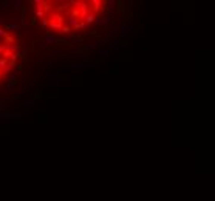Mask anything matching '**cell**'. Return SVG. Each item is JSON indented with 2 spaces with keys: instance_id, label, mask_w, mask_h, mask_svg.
<instances>
[{
  "instance_id": "obj_9",
  "label": "cell",
  "mask_w": 215,
  "mask_h": 201,
  "mask_svg": "<svg viewBox=\"0 0 215 201\" xmlns=\"http://www.w3.org/2000/svg\"><path fill=\"white\" fill-rule=\"evenodd\" d=\"M53 10H54V6H53V2H43V12L45 15H51L53 14Z\"/></svg>"
},
{
  "instance_id": "obj_28",
  "label": "cell",
  "mask_w": 215,
  "mask_h": 201,
  "mask_svg": "<svg viewBox=\"0 0 215 201\" xmlns=\"http://www.w3.org/2000/svg\"><path fill=\"white\" fill-rule=\"evenodd\" d=\"M36 23H37V19H36V17H31V19H29V25H36Z\"/></svg>"
},
{
  "instance_id": "obj_33",
  "label": "cell",
  "mask_w": 215,
  "mask_h": 201,
  "mask_svg": "<svg viewBox=\"0 0 215 201\" xmlns=\"http://www.w3.org/2000/svg\"><path fill=\"white\" fill-rule=\"evenodd\" d=\"M3 23H5V19H3V17H0V25H3Z\"/></svg>"
},
{
  "instance_id": "obj_24",
  "label": "cell",
  "mask_w": 215,
  "mask_h": 201,
  "mask_svg": "<svg viewBox=\"0 0 215 201\" xmlns=\"http://www.w3.org/2000/svg\"><path fill=\"white\" fill-rule=\"evenodd\" d=\"M8 43H0V56H2V54L5 53V51H8Z\"/></svg>"
},
{
  "instance_id": "obj_17",
  "label": "cell",
  "mask_w": 215,
  "mask_h": 201,
  "mask_svg": "<svg viewBox=\"0 0 215 201\" xmlns=\"http://www.w3.org/2000/svg\"><path fill=\"white\" fill-rule=\"evenodd\" d=\"M40 26H42V28H48V26H50V20H48V15H45L43 19H40Z\"/></svg>"
},
{
  "instance_id": "obj_32",
  "label": "cell",
  "mask_w": 215,
  "mask_h": 201,
  "mask_svg": "<svg viewBox=\"0 0 215 201\" xmlns=\"http://www.w3.org/2000/svg\"><path fill=\"white\" fill-rule=\"evenodd\" d=\"M45 68L50 70V68H51V62H47V64H45Z\"/></svg>"
},
{
  "instance_id": "obj_4",
  "label": "cell",
  "mask_w": 215,
  "mask_h": 201,
  "mask_svg": "<svg viewBox=\"0 0 215 201\" xmlns=\"http://www.w3.org/2000/svg\"><path fill=\"white\" fill-rule=\"evenodd\" d=\"M43 42H45V45H47V46H54V45L59 43V39L54 34H47V36H45V39H43Z\"/></svg>"
},
{
  "instance_id": "obj_22",
  "label": "cell",
  "mask_w": 215,
  "mask_h": 201,
  "mask_svg": "<svg viewBox=\"0 0 215 201\" xmlns=\"http://www.w3.org/2000/svg\"><path fill=\"white\" fill-rule=\"evenodd\" d=\"M25 54H26V50H23V48H20L17 53H16V56L19 57V59H23L25 57Z\"/></svg>"
},
{
  "instance_id": "obj_18",
  "label": "cell",
  "mask_w": 215,
  "mask_h": 201,
  "mask_svg": "<svg viewBox=\"0 0 215 201\" xmlns=\"http://www.w3.org/2000/svg\"><path fill=\"white\" fill-rule=\"evenodd\" d=\"M8 50H10L12 54H16V53L20 50V45H17V43H12V45H10V46H8Z\"/></svg>"
},
{
  "instance_id": "obj_14",
  "label": "cell",
  "mask_w": 215,
  "mask_h": 201,
  "mask_svg": "<svg viewBox=\"0 0 215 201\" xmlns=\"http://www.w3.org/2000/svg\"><path fill=\"white\" fill-rule=\"evenodd\" d=\"M36 10H43V0H33L31 2Z\"/></svg>"
},
{
  "instance_id": "obj_16",
  "label": "cell",
  "mask_w": 215,
  "mask_h": 201,
  "mask_svg": "<svg viewBox=\"0 0 215 201\" xmlns=\"http://www.w3.org/2000/svg\"><path fill=\"white\" fill-rule=\"evenodd\" d=\"M34 17L36 19H43L45 17V12H43V10H34Z\"/></svg>"
},
{
  "instance_id": "obj_25",
  "label": "cell",
  "mask_w": 215,
  "mask_h": 201,
  "mask_svg": "<svg viewBox=\"0 0 215 201\" xmlns=\"http://www.w3.org/2000/svg\"><path fill=\"white\" fill-rule=\"evenodd\" d=\"M34 100L33 99H23V107H33Z\"/></svg>"
},
{
  "instance_id": "obj_15",
  "label": "cell",
  "mask_w": 215,
  "mask_h": 201,
  "mask_svg": "<svg viewBox=\"0 0 215 201\" xmlns=\"http://www.w3.org/2000/svg\"><path fill=\"white\" fill-rule=\"evenodd\" d=\"M16 79H17V74L11 73L8 77H6V84H16Z\"/></svg>"
},
{
  "instance_id": "obj_11",
  "label": "cell",
  "mask_w": 215,
  "mask_h": 201,
  "mask_svg": "<svg viewBox=\"0 0 215 201\" xmlns=\"http://www.w3.org/2000/svg\"><path fill=\"white\" fill-rule=\"evenodd\" d=\"M16 91V84H6L5 85V93H14Z\"/></svg>"
},
{
  "instance_id": "obj_27",
  "label": "cell",
  "mask_w": 215,
  "mask_h": 201,
  "mask_svg": "<svg viewBox=\"0 0 215 201\" xmlns=\"http://www.w3.org/2000/svg\"><path fill=\"white\" fill-rule=\"evenodd\" d=\"M17 56H16V54H11V57H10V62H12V64H16V62H17Z\"/></svg>"
},
{
  "instance_id": "obj_13",
  "label": "cell",
  "mask_w": 215,
  "mask_h": 201,
  "mask_svg": "<svg viewBox=\"0 0 215 201\" xmlns=\"http://www.w3.org/2000/svg\"><path fill=\"white\" fill-rule=\"evenodd\" d=\"M82 45H84V48H85V50H90V51L96 50V43L95 42H84Z\"/></svg>"
},
{
  "instance_id": "obj_1",
  "label": "cell",
  "mask_w": 215,
  "mask_h": 201,
  "mask_svg": "<svg viewBox=\"0 0 215 201\" xmlns=\"http://www.w3.org/2000/svg\"><path fill=\"white\" fill-rule=\"evenodd\" d=\"M48 20H50V28L51 29H62V26H64V15L62 14H59V12H53L50 17H48Z\"/></svg>"
},
{
  "instance_id": "obj_6",
  "label": "cell",
  "mask_w": 215,
  "mask_h": 201,
  "mask_svg": "<svg viewBox=\"0 0 215 201\" xmlns=\"http://www.w3.org/2000/svg\"><path fill=\"white\" fill-rule=\"evenodd\" d=\"M47 85L50 88L57 87V85H59V76L57 74H48L47 76Z\"/></svg>"
},
{
  "instance_id": "obj_34",
  "label": "cell",
  "mask_w": 215,
  "mask_h": 201,
  "mask_svg": "<svg viewBox=\"0 0 215 201\" xmlns=\"http://www.w3.org/2000/svg\"><path fill=\"white\" fill-rule=\"evenodd\" d=\"M0 93H5V87H2V85H0Z\"/></svg>"
},
{
  "instance_id": "obj_10",
  "label": "cell",
  "mask_w": 215,
  "mask_h": 201,
  "mask_svg": "<svg viewBox=\"0 0 215 201\" xmlns=\"http://www.w3.org/2000/svg\"><path fill=\"white\" fill-rule=\"evenodd\" d=\"M84 22L88 23V25H90V23H93V22H96V14L95 12H88L85 15V19H84Z\"/></svg>"
},
{
  "instance_id": "obj_31",
  "label": "cell",
  "mask_w": 215,
  "mask_h": 201,
  "mask_svg": "<svg viewBox=\"0 0 215 201\" xmlns=\"http://www.w3.org/2000/svg\"><path fill=\"white\" fill-rule=\"evenodd\" d=\"M98 54H99V56H105V54H107V51H105V50H102V51H99Z\"/></svg>"
},
{
  "instance_id": "obj_19",
  "label": "cell",
  "mask_w": 215,
  "mask_h": 201,
  "mask_svg": "<svg viewBox=\"0 0 215 201\" xmlns=\"http://www.w3.org/2000/svg\"><path fill=\"white\" fill-rule=\"evenodd\" d=\"M60 31H62L64 34H67V36H70V34L73 33V29H71L70 26H67V25H64V26H62V29H60Z\"/></svg>"
},
{
  "instance_id": "obj_7",
  "label": "cell",
  "mask_w": 215,
  "mask_h": 201,
  "mask_svg": "<svg viewBox=\"0 0 215 201\" xmlns=\"http://www.w3.org/2000/svg\"><path fill=\"white\" fill-rule=\"evenodd\" d=\"M65 22H67V26H70L71 29H74L76 26H78V23H79V19H76L74 15L68 14V15H67V19H65Z\"/></svg>"
},
{
  "instance_id": "obj_35",
  "label": "cell",
  "mask_w": 215,
  "mask_h": 201,
  "mask_svg": "<svg viewBox=\"0 0 215 201\" xmlns=\"http://www.w3.org/2000/svg\"><path fill=\"white\" fill-rule=\"evenodd\" d=\"M3 76V73H2V70H0V77H2Z\"/></svg>"
},
{
  "instance_id": "obj_26",
  "label": "cell",
  "mask_w": 215,
  "mask_h": 201,
  "mask_svg": "<svg viewBox=\"0 0 215 201\" xmlns=\"http://www.w3.org/2000/svg\"><path fill=\"white\" fill-rule=\"evenodd\" d=\"M3 40H6V42H10V43H8V45H12V43H14V37H12V36H10V34H8V36H6V37H5V39H3Z\"/></svg>"
},
{
  "instance_id": "obj_23",
  "label": "cell",
  "mask_w": 215,
  "mask_h": 201,
  "mask_svg": "<svg viewBox=\"0 0 215 201\" xmlns=\"http://www.w3.org/2000/svg\"><path fill=\"white\" fill-rule=\"evenodd\" d=\"M8 59H5V57H0V70H3L6 65H8Z\"/></svg>"
},
{
  "instance_id": "obj_30",
  "label": "cell",
  "mask_w": 215,
  "mask_h": 201,
  "mask_svg": "<svg viewBox=\"0 0 215 201\" xmlns=\"http://www.w3.org/2000/svg\"><path fill=\"white\" fill-rule=\"evenodd\" d=\"M40 77H42L40 73H36V74H34V79H40Z\"/></svg>"
},
{
  "instance_id": "obj_8",
  "label": "cell",
  "mask_w": 215,
  "mask_h": 201,
  "mask_svg": "<svg viewBox=\"0 0 215 201\" xmlns=\"http://www.w3.org/2000/svg\"><path fill=\"white\" fill-rule=\"evenodd\" d=\"M12 8H14V11H16L17 14H22V12H25L23 2H22V0H12Z\"/></svg>"
},
{
  "instance_id": "obj_20",
  "label": "cell",
  "mask_w": 215,
  "mask_h": 201,
  "mask_svg": "<svg viewBox=\"0 0 215 201\" xmlns=\"http://www.w3.org/2000/svg\"><path fill=\"white\" fill-rule=\"evenodd\" d=\"M2 112H8V105H6L5 100L0 99V113H2Z\"/></svg>"
},
{
  "instance_id": "obj_29",
  "label": "cell",
  "mask_w": 215,
  "mask_h": 201,
  "mask_svg": "<svg viewBox=\"0 0 215 201\" xmlns=\"http://www.w3.org/2000/svg\"><path fill=\"white\" fill-rule=\"evenodd\" d=\"M5 5H6V6H12V0H6Z\"/></svg>"
},
{
  "instance_id": "obj_3",
  "label": "cell",
  "mask_w": 215,
  "mask_h": 201,
  "mask_svg": "<svg viewBox=\"0 0 215 201\" xmlns=\"http://www.w3.org/2000/svg\"><path fill=\"white\" fill-rule=\"evenodd\" d=\"M19 25L22 28V33H26V28L29 25V19L25 15V12H22L20 14V17H19Z\"/></svg>"
},
{
  "instance_id": "obj_21",
  "label": "cell",
  "mask_w": 215,
  "mask_h": 201,
  "mask_svg": "<svg viewBox=\"0 0 215 201\" xmlns=\"http://www.w3.org/2000/svg\"><path fill=\"white\" fill-rule=\"evenodd\" d=\"M36 48L42 51V50H47V48H48V46H47V45H45V42L42 40V42H37V43H36Z\"/></svg>"
},
{
  "instance_id": "obj_5",
  "label": "cell",
  "mask_w": 215,
  "mask_h": 201,
  "mask_svg": "<svg viewBox=\"0 0 215 201\" xmlns=\"http://www.w3.org/2000/svg\"><path fill=\"white\" fill-rule=\"evenodd\" d=\"M5 31L8 33V31H22L20 25H19V20H11L10 23H6L5 25Z\"/></svg>"
},
{
  "instance_id": "obj_2",
  "label": "cell",
  "mask_w": 215,
  "mask_h": 201,
  "mask_svg": "<svg viewBox=\"0 0 215 201\" xmlns=\"http://www.w3.org/2000/svg\"><path fill=\"white\" fill-rule=\"evenodd\" d=\"M22 114L20 113H11V112H2L0 113V124H5L10 119H20Z\"/></svg>"
},
{
  "instance_id": "obj_12",
  "label": "cell",
  "mask_w": 215,
  "mask_h": 201,
  "mask_svg": "<svg viewBox=\"0 0 215 201\" xmlns=\"http://www.w3.org/2000/svg\"><path fill=\"white\" fill-rule=\"evenodd\" d=\"M14 68H16V64H12V62H8V65H6V67L2 70V73H10V71H12Z\"/></svg>"
}]
</instances>
